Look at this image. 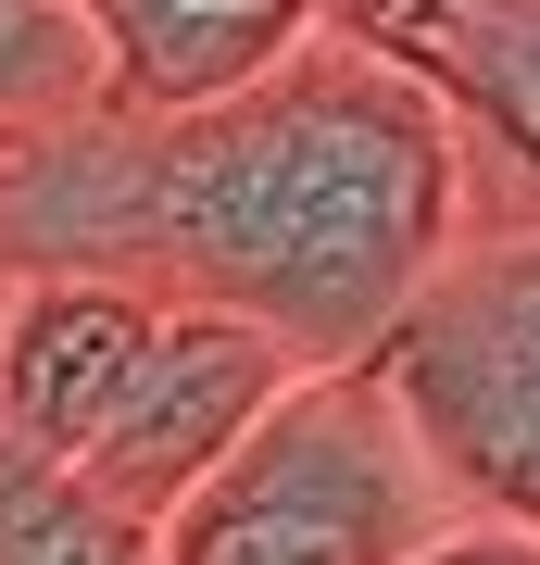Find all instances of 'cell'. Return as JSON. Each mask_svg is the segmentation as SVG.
Masks as SVG:
<instances>
[{
	"label": "cell",
	"mask_w": 540,
	"mask_h": 565,
	"mask_svg": "<svg viewBox=\"0 0 540 565\" xmlns=\"http://www.w3.org/2000/svg\"><path fill=\"white\" fill-rule=\"evenodd\" d=\"M453 252V114L352 25H315L226 102L0 126V277H139L163 302L277 327L301 364H378Z\"/></svg>",
	"instance_id": "1"
},
{
	"label": "cell",
	"mask_w": 540,
	"mask_h": 565,
	"mask_svg": "<svg viewBox=\"0 0 540 565\" xmlns=\"http://www.w3.org/2000/svg\"><path fill=\"white\" fill-rule=\"evenodd\" d=\"M315 377L277 327L139 277H0V440L100 478L151 527Z\"/></svg>",
	"instance_id": "2"
},
{
	"label": "cell",
	"mask_w": 540,
	"mask_h": 565,
	"mask_svg": "<svg viewBox=\"0 0 540 565\" xmlns=\"http://www.w3.org/2000/svg\"><path fill=\"white\" fill-rule=\"evenodd\" d=\"M465 503L378 364H315L163 515V565H415Z\"/></svg>",
	"instance_id": "3"
},
{
	"label": "cell",
	"mask_w": 540,
	"mask_h": 565,
	"mask_svg": "<svg viewBox=\"0 0 540 565\" xmlns=\"http://www.w3.org/2000/svg\"><path fill=\"white\" fill-rule=\"evenodd\" d=\"M378 377L465 515L540 527V239H465L378 340Z\"/></svg>",
	"instance_id": "4"
},
{
	"label": "cell",
	"mask_w": 540,
	"mask_h": 565,
	"mask_svg": "<svg viewBox=\"0 0 540 565\" xmlns=\"http://www.w3.org/2000/svg\"><path fill=\"white\" fill-rule=\"evenodd\" d=\"M453 114L465 239H540V0H490L415 63Z\"/></svg>",
	"instance_id": "5"
},
{
	"label": "cell",
	"mask_w": 540,
	"mask_h": 565,
	"mask_svg": "<svg viewBox=\"0 0 540 565\" xmlns=\"http://www.w3.org/2000/svg\"><path fill=\"white\" fill-rule=\"evenodd\" d=\"M100 39V102L126 114H177V102H226L264 63H289L327 25V0H76Z\"/></svg>",
	"instance_id": "6"
},
{
	"label": "cell",
	"mask_w": 540,
	"mask_h": 565,
	"mask_svg": "<svg viewBox=\"0 0 540 565\" xmlns=\"http://www.w3.org/2000/svg\"><path fill=\"white\" fill-rule=\"evenodd\" d=\"M100 102V39L76 0H0V126L88 114Z\"/></svg>",
	"instance_id": "7"
},
{
	"label": "cell",
	"mask_w": 540,
	"mask_h": 565,
	"mask_svg": "<svg viewBox=\"0 0 540 565\" xmlns=\"http://www.w3.org/2000/svg\"><path fill=\"white\" fill-rule=\"evenodd\" d=\"M465 13H490V0H327V25H352V39H378V51H402V63H427Z\"/></svg>",
	"instance_id": "8"
},
{
	"label": "cell",
	"mask_w": 540,
	"mask_h": 565,
	"mask_svg": "<svg viewBox=\"0 0 540 565\" xmlns=\"http://www.w3.org/2000/svg\"><path fill=\"white\" fill-rule=\"evenodd\" d=\"M415 565H540V527H502V515H453Z\"/></svg>",
	"instance_id": "9"
}]
</instances>
